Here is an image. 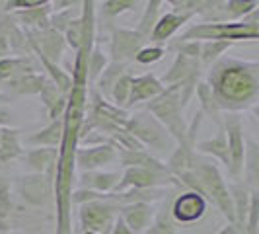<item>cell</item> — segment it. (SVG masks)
Segmentation results:
<instances>
[{
	"instance_id": "obj_1",
	"label": "cell",
	"mask_w": 259,
	"mask_h": 234,
	"mask_svg": "<svg viewBox=\"0 0 259 234\" xmlns=\"http://www.w3.org/2000/svg\"><path fill=\"white\" fill-rule=\"evenodd\" d=\"M84 109H86V88L72 86L66 96V109L63 113V139L57 150V234H72L70 221V207H72V180H74V152H76L80 129L84 123Z\"/></svg>"
},
{
	"instance_id": "obj_2",
	"label": "cell",
	"mask_w": 259,
	"mask_h": 234,
	"mask_svg": "<svg viewBox=\"0 0 259 234\" xmlns=\"http://www.w3.org/2000/svg\"><path fill=\"white\" fill-rule=\"evenodd\" d=\"M257 68V63L242 61H221L214 65L207 84L219 109L234 113L255 104L259 90Z\"/></svg>"
},
{
	"instance_id": "obj_3",
	"label": "cell",
	"mask_w": 259,
	"mask_h": 234,
	"mask_svg": "<svg viewBox=\"0 0 259 234\" xmlns=\"http://www.w3.org/2000/svg\"><path fill=\"white\" fill-rule=\"evenodd\" d=\"M180 90H182V84L166 86L160 96H156L146 105L148 113L168 131V135L174 141H178V146L185 144V133H187V125L183 121V107L180 102Z\"/></svg>"
},
{
	"instance_id": "obj_4",
	"label": "cell",
	"mask_w": 259,
	"mask_h": 234,
	"mask_svg": "<svg viewBox=\"0 0 259 234\" xmlns=\"http://www.w3.org/2000/svg\"><path fill=\"white\" fill-rule=\"evenodd\" d=\"M259 37V27L249 26L246 22H205L193 24L183 31L178 41H240L249 39L255 41Z\"/></svg>"
},
{
	"instance_id": "obj_5",
	"label": "cell",
	"mask_w": 259,
	"mask_h": 234,
	"mask_svg": "<svg viewBox=\"0 0 259 234\" xmlns=\"http://www.w3.org/2000/svg\"><path fill=\"white\" fill-rule=\"evenodd\" d=\"M193 174L195 178H197L199 187H201L203 197H207L210 203H214L222 215L230 221V224H236L230 189H228L226 182L222 180L219 168L214 164H210V162H203V160H197L195 158Z\"/></svg>"
},
{
	"instance_id": "obj_6",
	"label": "cell",
	"mask_w": 259,
	"mask_h": 234,
	"mask_svg": "<svg viewBox=\"0 0 259 234\" xmlns=\"http://www.w3.org/2000/svg\"><path fill=\"white\" fill-rule=\"evenodd\" d=\"M123 129L131 133L143 146L166 148V144L171 143V137L168 135V131L164 129L148 111H139L135 115H129Z\"/></svg>"
},
{
	"instance_id": "obj_7",
	"label": "cell",
	"mask_w": 259,
	"mask_h": 234,
	"mask_svg": "<svg viewBox=\"0 0 259 234\" xmlns=\"http://www.w3.org/2000/svg\"><path fill=\"white\" fill-rule=\"evenodd\" d=\"M178 180L169 172H156L146 168H127L111 193H123L127 189H154L162 185H178Z\"/></svg>"
},
{
	"instance_id": "obj_8",
	"label": "cell",
	"mask_w": 259,
	"mask_h": 234,
	"mask_svg": "<svg viewBox=\"0 0 259 234\" xmlns=\"http://www.w3.org/2000/svg\"><path fill=\"white\" fill-rule=\"evenodd\" d=\"M224 135H226V144H228V174L234 180L240 178L246 166V148H244V133H242V121L240 117L230 113L224 117Z\"/></svg>"
},
{
	"instance_id": "obj_9",
	"label": "cell",
	"mask_w": 259,
	"mask_h": 234,
	"mask_svg": "<svg viewBox=\"0 0 259 234\" xmlns=\"http://www.w3.org/2000/svg\"><path fill=\"white\" fill-rule=\"evenodd\" d=\"M119 205L113 201H88L80 207V222L86 232L102 234L115 222V211Z\"/></svg>"
},
{
	"instance_id": "obj_10",
	"label": "cell",
	"mask_w": 259,
	"mask_h": 234,
	"mask_svg": "<svg viewBox=\"0 0 259 234\" xmlns=\"http://www.w3.org/2000/svg\"><path fill=\"white\" fill-rule=\"evenodd\" d=\"M146 43V39L133 29H123L115 27L113 35H111V59L113 63H129L131 59H135V55L141 51Z\"/></svg>"
},
{
	"instance_id": "obj_11",
	"label": "cell",
	"mask_w": 259,
	"mask_h": 234,
	"mask_svg": "<svg viewBox=\"0 0 259 234\" xmlns=\"http://www.w3.org/2000/svg\"><path fill=\"white\" fill-rule=\"evenodd\" d=\"M207 211V199L195 191H185L182 193L171 205V217L178 222L189 224V222L199 221Z\"/></svg>"
},
{
	"instance_id": "obj_12",
	"label": "cell",
	"mask_w": 259,
	"mask_h": 234,
	"mask_svg": "<svg viewBox=\"0 0 259 234\" xmlns=\"http://www.w3.org/2000/svg\"><path fill=\"white\" fill-rule=\"evenodd\" d=\"M113 160H117V150L111 144H96V146H88V148H76V152H74V162L84 172L111 164Z\"/></svg>"
},
{
	"instance_id": "obj_13",
	"label": "cell",
	"mask_w": 259,
	"mask_h": 234,
	"mask_svg": "<svg viewBox=\"0 0 259 234\" xmlns=\"http://www.w3.org/2000/svg\"><path fill=\"white\" fill-rule=\"evenodd\" d=\"M166 86H162V82L154 76V74H144V76L131 78V88H129V98L125 107L137 105L146 100H154L156 96H160Z\"/></svg>"
},
{
	"instance_id": "obj_14",
	"label": "cell",
	"mask_w": 259,
	"mask_h": 234,
	"mask_svg": "<svg viewBox=\"0 0 259 234\" xmlns=\"http://www.w3.org/2000/svg\"><path fill=\"white\" fill-rule=\"evenodd\" d=\"M119 209L123 211L119 217L135 234H143L154 217V209L148 203H131V205H123Z\"/></svg>"
},
{
	"instance_id": "obj_15",
	"label": "cell",
	"mask_w": 259,
	"mask_h": 234,
	"mask_svg": "<svg viewBox=\"0 0 259 234\" xmlns=\"http://www.w3.org/2000/svg\"><path fill=\"white\" fill-rule=\"evenodd\" d=\"M121 180L119 172H84L80 176V189H88V191H98V193H111L113 187Z\"/></svg>"
},
{
	"instance_id": "obj_16",
	"label": "cell",
	"mask_w": 259,
	"mask_h": 234,
	"mask_svg": "<svg viewBox=\"0 0 259 234\" xmlns=\"http://www.w3.org/2000/svg\"><path fill=\"white\" fill-rule=\"evenodd\" d=\"M199 70H201V65H199V61H193V59H189V57H183L178 53V57H176V61H174V65L169 66V70L162 76V86L164 84H183L185 80H189L191 76L195 74H199Z\"/></svg>"
},
{
	"instance_id": "obj_17",
	"label": "cell",
	"mask_w": 259,
	"mask_h": 234,
	"mask_svg": "<svg viewBox=\"0 0 259 234\" xmlns=\"http://www.w3.org/2000/svg\"><path fill=\"white\" fill-rule=\"evenodd\" d=\"M193 16L191 14H176V12H168L164 16L158 18L154 29L150 33V39L154 43H164L166 39H169L182 26H185Z\"/></svg>"
},
{
	"instance_id": "obj_18",
	"label": "cell",
	"mask_w": 259,
	"mask_h": 234,
	"mask_svg": "<svg viewBox=\"0 0 259 234\" xmlns=\"http://www.w3.org/2000/svg\"><path fill=\"white\" fill-rule=\"evenodd\" d=\"M230 189V197H232V205H234V217H236V226L242 228L246 224V215L247 209H249V199H251V191L246 183L238 182L234 183Z\"/></svg>"
},
{
	"instance_id": "obj_19",
	"label": "cell",
	"mask_w": 259,
	"mask_h": 234,
	"mask_svg": "<svg viewBox=\"0 0 259 234\" xmlns=\"http://www.w3.org/2000/svg\"><path fill=\"white\" fill-rule=\"evenodd\" d=\"M16 16L22 20V24L26 26H35L39 29H47L49 20H51V2H45L37 8H29V10H18Z\"/></svg>"
},
{
	"instance_id": "obj_20",
	"label": "cell",
	"mask_w": 259,
	"mask_h": 234,
	"mask_svg": "<svg viewBox=\"0 0 259 234\" xmlns=\"http://www.w3.org/2000/svg\"><path fill=\"white\" fill-rule=\"evenodd\" d=\"M63 139V117L61 119H55L47 129L39 131L35 135H31L27 139L29 144H39V146H59Z\"/></svg>"
},
{
	"instance_id": "obj_21",
	"label": "cell",
	"mask_w": 259,
	"mask_h": 234,
	"mask_svg": "<svg viewBox=\"0 0 259 234\" xmlns=\"http://www.w3.org/2000/svg\"><path fill=\"white\" fill-rule=\"evenodd\" d=\"M197 148H199L203 154L217 156L222 164L228 168L230 160H228V144H226V135H224V129H219V135H217L214 139H208V141L199 143L197 144Z\"/></svg>"
},
{
	"instance_id": "obj_22",
	"label": "cell",
	"mask_w": 259,
	"mask_h": 234,
	"mask_svg": "<svg viewBox=\"0 0 259 234\" xmlns=\"http://www.w3.org/2000/svg\"><path fill=\"white\" fill-rule=\"evenodd\" d=\"M8 86L16 94H41L43 86H45V80L35 72H27V74L12 78L8 82Z\"/></svg>"
},
{
	"instance_id": "obj_23",
	"label": "cell",
	"mask_w": 259,
	"mask_h": 234,
	"mask_svg": "<svg viewBox=\"0 0 259 234\" xmlns=\"http://www.w3.org/2000/svg\"><path fill=\"white\" fill-rule=\"evenodd\" d=\"M197 96H199V102H201V111H203V115L207 113L210 119H214L219 125L222 123L221 119V109H219V105L214 102V98H212V92H210V86H208L207 82H199L197 84Z\"/></svg>"
},
{
	"instance_id": "obj_24",
	"label": "cell",
	"mask_w": 259,
	"mask_h": 234,
	"mask_svg": "<svg viewBox=\"0 0 259 234\" xmlns=\"http://www.w3.org/2000/svg\"><path fill=\"white\" fill-rule=\"evenodd\" d=\"M160 6H164V2H160V0L146 2V8H144V12H143V18H141L139 27H137V31H139L144 39H150V33H152L156 22H158V18H160Z\"/></svg>"
},
{
	"instance_id": "obj_25",
	"label": "cell",
	"mask_w": 259,
	"mask_h": 234,
	"mask_svg": "<svg viewBox=\"0 0 259 234\" xmlns=\"http://www.w3.org/2000/svg\"><path fill=\"white\" fill-rule=\"evenodd\" d=\"M18 154H22L20 141H18V131L16 129H2L0 131V160H12Z\"/></svg>"
},
{
	"instance_id": "obj_26",
	"label": "cell",
	"mask_w": 259,
	"mask_h": 234,
	"mask_svg": "<svg viewBox=\"0 0 259 234\" xmlns=\"http://www.w3.org/2000/svg\"><path fill=\"white\" fill-rule=\"evenodd\" d=\"M232 47L230 41H205L201 43V55H199V65L212 66V63L221 57L224 51Z\"/></svg>"
},
{
	"instance_id": "obj_27",
	"label": "cell",
	"mask_w": 259,
	"mask_h": 234,
	"mask_svg": "<svg viewBox=\"0 0 259 234\" xmlns=\"http://www.w3.org/2000/svg\"><path fill=\"white\" fill-rule=\"evenodd\" d=\"M125 68H127L125 63H111L109 66H105V70L100 74V82H98V86H100L98 94L102 98L111 94V88H113V84L117 82V78L121 76V74H125Z\"/></svg>"
},
{
	"instance_id": "obj_28",
	"label": "cell",
	"mask_w": 259,
	"mask_h": 234,
	"mask_svg": "<svg viewBox=\"0 0 259 234\" xmlns=\"http://www.w3.org/2000/svg\"><path fill=\"white\" fill-rule=\"evenodd\" d=\"M55 160H57V148H35L27 152V164L37 174H41L47 166H53Z\"/></svg>"
},
{
	"instance_id": "obj_29",
	"label": "cell",
	"mask_w": 259,
	"mask_h": 234,
	"mask_svg": "<svg viewBox=\"0 0 259 234\" xmlns=\"http://www.w3.org/2000/svg\"><path fill=\"white\" fill-rule=\"evenodd\" d=\"M26 65L31 66L26 59H18V57H6V59H0V80H6V78H16L27 74L29 70H26Z\"/></svg>"
},
{
	"instance_id": "obj_30",
	"label": "cell",
	"mask_w": 259,
	"mask_h": 234,
	"mask_svg": "<svg viewBox=\"0 0 259 234\" xmlns=\"http://www.w3.org/2000/svg\"><path fill=\"white\" fill-rule=\"evenodd\" d=\"M131 78L129 74H121V76L117 78V82L113 84V88H111V98H113V102H115V107H125L127 104V98H129V88H131Z\"/></svg>"
},
{
	"instance_id": "obj_31",
	"label": "cell",
	"mask_w": 259,
	"mask_h": 234,
	"mask_svg": "<svg viewBox=\"0 0 259 234\" xmlns=\"http://www.w3.org/2000/svg\"><path fill=\"white\" fill-rule=\"evenodd\" d=\"M222 6H224V12L228 14L230 18H238L242 22L247 14L257 10L259 4L257 2H236V0H230V2H222Z\"/></svg>"
},
{
	"instance_id": "obj_32",
	"label": "cell",
	"mask_w": 259,
	"mask_h": 234,
	"mask_svg": "<svg viewBox=\"0 0 259 234\" xmlns=\"http://www.w3.org/2000/svg\"><path fill=\"white\" fill-rule=\"evenodd\" d=\"M105 66H107V59H105V55L100 51V47H94L90 53V59H88V80H98L100 74L105 70Z\"/></svg>"
},
{
	"instance_id": "obj_33",
	"label": "cell",
	"mask_w": 259,
	"mask_h": 234,
	"mask_svg": "<svg viewBox=\"0 0 259 234\" xmlns=\"http://www.w3.org/2000/svg\"><path fill=\"white\" fill-rule=\"evenodd\" d=\"M143 234H176V226L169 219V213L164 209L158 213L154 222L150 224V228H146Z\"/></svg>"
},
{
	"instance_id": "obj_34",
	"label": "cell",
	"mask_w": 259,
	"mask_h": 234,
	"mask_svg": "<svg viewBox=\"0 0 259 234\" xmlns=\"http://www.w3.org/2000/svg\"><path fill=\"white\" fill-rule=\"evenodd\" d=\"M82 33H84L82 16H78V18H74V20L68 24V27L65 29L66 43H68V45H70L74 51H78V49H80V43H82Z\"/></svg>"
},
{
	"instance_id": "obj_35",
	"label": "cell",
	"mask_w": 259,
	"mask_h": 234,
	"mask_svg": "<svg viewBox=\"0 0 259 234\" xmlns=\"http://www.w3.org/2000/svg\"><path fill=\"white\" fill-rule=\"evenodd\" d=\"M164 55H166V49L152 45V47H143L141 51L135 55V61L141 63V65H152V63H158Z\"/></svg>"
},
{
	"instance_id": "obj_36",
	"label": "cell",
	"mask_w": 259,
	"mask_h": 234,
	"mask_svg": "<svg viewBox=\"0 0 259 234\" xmlns=\"http://www.w3.org/2000/svg\"><path fill=\"white\" fill-rule=\"evenodd\" d=\"M259 203H257V193L251 191V199H249V209H247L246 215V224H244V230L246 234H257V211Z\"/></svg>"
},
{
	"instance_id": "obj_37",
	"label": "cell",
	"mask_w": 259,
	"mask_h": 234,
	"mask_svg": "<svg viewBox=\"0 0 259 234\" xmlns=\"http://www.w3.org/2000/svg\"><path fill=\"white\" fill-rule=\"evenodd\" d=\"M174 49L183 55V57H189L193 61H199V55H201V41H178L174 45Z\"/></svg>"
},
{
	"instance_id": "obj_38",
	"label": "cell",
	"mask_w": 259,
	"mask_h": 234,
	"mask_svg": "<svg viewBox=\"0 0 259 234\" xmlns=\"http://www.w3.org/2000/svg\"><path fill=\"white\" fill-rule=\"evenodd\" d=\"M137 6V2H119V0H107V2H102V8H104V14L107 16H117V14H123L127 10H133Z\"/></svg>"
},
{
	"instance_id": "obj_39",
	"label": "cell",
	"mask_w": 259,
	"mask_h": 234,
	"mask_svg": "<svg viewBox=\"0 0 259 234\" xmlns=\"http://www.w3.org/2000/svg\"><path fill=\"white\" fill-rule=\"evenodd\" d=\"M111 234H135V232L131 230L125 222H123L121 217H117L115 222H113V230H111Z\"/></svg>"
},
{
	"instance_id": "obj_40",
	"label": "cell",
	"mask_w": 259,
	"mask_h": 234,
	"mask_svg": "<svg viewBox=\"0 0 259 234\" xmlns=\"http://www.w3.org/2000/svg\"><path fill=\"white\" fill-rule=\"evenodd\" d=\"M219 234H240V228L236 226V224H226V226H222V230Z\"/></svg>"
},
{
	"instance_id": "obj_41",
	"label": "cell",
	"mask_w": 259,
	"mask_h": 234,
	"mask_svg": "<svg viewBox=\"0 0 259 234\" xmlns=\"http://www.w3.org/2000/svg\"><path fill=\"white\" fill-rule=\"evenodd\" d=\"M84 234H96V232H84Z\"/></svg>"
},
{
	"instance_id": "obj_42",
	"label": "cell",
	"mask_w": 259,
	"mask_h": 234,
	"mask_svg": "<svg viewBox=\"0 0 259 234\" xmlns=\"http://www.w3.org/2000/svg\"><path fill=\"white\" fill-rule=\"evenodd\" d=\"M0 6H2V2H0ZM0 10H2V8H0Z\"/></svg>"
}]
</instances>
